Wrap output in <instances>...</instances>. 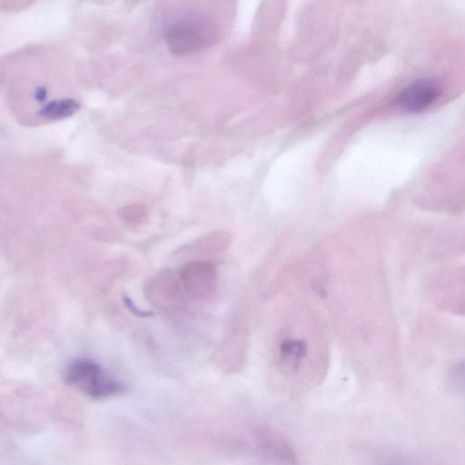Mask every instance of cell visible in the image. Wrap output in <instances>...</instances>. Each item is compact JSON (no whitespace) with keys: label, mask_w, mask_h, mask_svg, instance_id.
<instances>
[{"label":"cell","mask_w":465,"mask_h":465,"mask_svg":"<svg viewBox=\"0 0 465 465\" xmlns=\"http://www.w3.org/2000/svg\"><path fill=\"white\" fill-rule=\"evenodd\" d=\"M65 382L91 400H107L122 394L124 384L111 377L97 362L86 358L71 361L64 371Z\"/></svg>","instance_id":"cell-1"},{"label":"cell","mask_w":465,"mask_h":465,"mask_svg":"<svg viewBox=\"0 0 465 465\" xmlns=\"http://www.w3.org/2000/svg\"><path fill=\"white\" fill-rule=\"evenodd\" d=\"M216 36L213 21L205 17H187L172 24L165 31L164 39L172 53L182 55L208 47Z\"/></svg>","instance_id":"cell-2"},{"label":"cell","mask_w":465,"mask_h":465,"mask_svg":"<svg viewBox=\"0 0 465 465\" xmlns=\"http://www.w3.org/2000/svg\"><path fill=\"white\" fill-rule=\"evenodd\" d=\"M256 449L266 460L276 465H297L296 454L279 433L265 426H257L253 430Z\"/></svg>","instance_id":"cell-3"},{"label":"cell","mask_w":465,"mask_h":465,"mask_svg":"<svg viewBox=\"0 0 465 465\" xmlns=\"http://www.w3.org/2000/svg\"><path fill=\"white\" fill-rule=\"evenodd\" d=\"M440 94L439 84L430 78H420L408 84L396 103L409 113H420L433 104Z\"/></svg>","instance_id":"cell-4"},{"label":"cell","mask_w":465,"mask_h":465,"mask_svg":"<svg viewBox=\"0 0 465 465\" xmlns=\"http://www.w3.org/2000/svg\"><path fill=\"white\" fill-rule=\"evenodd\" d=\"M182 278L187 292L196 297H206L214 289L215 272L212 264L193 262L182 271Z\"/></svg>","instance_id":"cell-5"},{"label":"cell","mask_w":465,"mask_h":465,"mask_svg":"<svg viewBox=\"0 0 465 465\" xmlns=\"http://www.w3.org/2000/svg\"><path fill=\"white\" fill-rule=\"evenodd\" d=\"M80 104L73 99H63L53 101L43 107L39 113V117L45 120H58L73 115Z\"/></svg>","instance_id":"cell-6"},{"label":"cell","mask_w":465,"mask_h":465,"mask_svg":"<svg viewBox=\"0 0 465 465\" xmlns=\"http://www.w3.org/2000/svg\"><path fill=\"white\" fill-rule=\"evenodd\" d=\"M306 351L305 342L297 339L284 340L280 346L282 360L292 368H297L302 363Z\"/></svg>","instance_id":"cell-7"},{"label":"cell","mask_w":465,"mask_h":465,"mask_svg":"<svg viewBox=\"0 0 465 465\" xmlns=\"http://www.w3.org/2000/svg\"><path fill=\"white\" fill-rule=\"evenodd\" d=\"M380 465H431L426 460L407 455L392 456L386 459Z\"/></svg>","instance_id":"cell-8"},{"label":"cell","mask_w":465,"mask_h":465,"mask_svg":"<svg viewBox=\"0 0 465 465\" xmlns=\"http://www.w3.org/2000/svg\"><path fill=\"white\" fill-rule=\"evenodd\" d=\"M450 385L457 392L463 391V368L455 367L450 375Z\"/></svg>","instance_id":"cell-9"},{"label":"cell","mask_w":465,"mask_h":465,"mask_svg":"<svg viewBox=\"0 0 465 465\" xmlns=\"http://www.w3.org/2000/svg\"><path fill=\"white\" fill-rule=\"evenodd\" d=\"M123 300L126 307H128L137 316L146 317L153 314L151 312L142 311L137 308L127 296H124Z\"/></svg>","instance_id":"cell-10"},{"label":"cell","mask_w":465,"mask_h":465,"mask_svg":"<svg viewBox=\"0 0 465 465\" xmlns=\"http://www.w3.org/2000/svg\"><path fill=\"white\" fill-rule=\"evenodd\" d=\"M47 96V91L45 87H39L35 93V98L37 101H45Z\"/></svg>","instance_id":"cell-11"}]
</instances>
